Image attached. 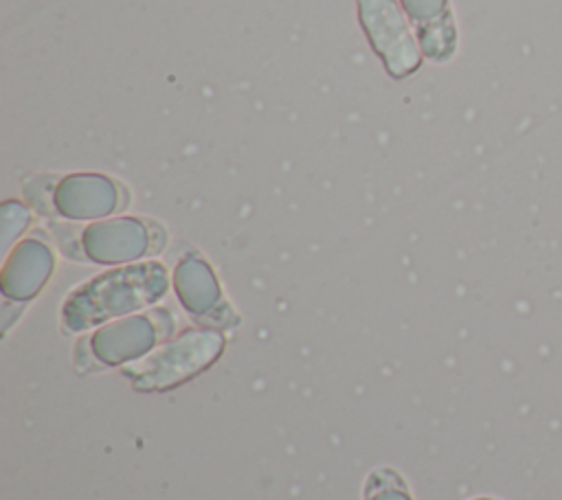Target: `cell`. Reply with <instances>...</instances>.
I'll return each mask as SVG.
<instances>
[{
	"mask_svg": "<svg viewBox=\"0 0 562 500\" xmlns=\"http://www.w3.org/2000/svg\"><path fill=\"white\" fill-rule=\"evenodd\" d=\"M173 287L182 307L200 318L228 322L231 309L222 303V292L211 265L200 257H184L173 270Z\"/></svg>",
	"mask_w": 562,
	"mask_h": 500,
	"instance_id": "cell-7",
	"label": "cell"
},
{
	"mask_svg": "<svg viewBox=\"0 0 562 500\" xmlns=\"http://www.w3.org/2000/svg\"><path fill=\"white\" fill-rule=\"evenodd\" d=\"M81 243L88 259L97 263H130L149 250V230L136 217H114L90 224Z\"/></svg>",
	"mask_w": 562,
	"mask_h": 500,
	"instance_id": "cell-4",
	"label": "cell"
},
{
	"mask_svg": "<svg viewBox=\"0 0 562 500\" xmlns=\"http://www.w3.org/2000/svg\"><path fill=\"white\" fill-rule=\"evenodd\" d=\"M156 340L158 327L149 316H127L97 329L90 338V351L101 364L116 366L143 357Z\"/></svg>",
	"mask_w": 562,
	"mask_h": 500,
	"instance_id": "cell-6",
	"label": "cell"
},
{
	"mask_svg": "<svg viewBox=\"0 0 562 500\" xmlns=\"http://www.w3.org/2000/svg\"><path fill=\"white\" fill-rule=\"evenodd\" d=\"M53 204L68 219L108 217L119 206V186L101 173H72L55 186Z\"/></svg>",
	"mask_w": 562,
	"mask_h": 500,
	"instance_id": "cell-5",
	"label": "cell"
},
{
	"mask_svg": "<svg viewBox=\"0 0 562 500\" xmlns=\"http://www.w3.org/2000/svg\"><path fill=\"white\" fill-rule=\"evenodd\" d=\"M169 276L158 261L134 263L94 276L77 287L61 307L64 325L70 331H83L143 309L165 296Z\"/></svg>",
	"mask_w": 562,
	"mask_h": 500,
	"instance_id": "cell-1",
	"label": "cell"
},
{
	"mask_svg": "<svg viewBox=\"0 0 562 500\" xmlns=\"http://www.w3.org/2000/svg\"><path fill=\"white\" fill-rule=\"evenodd\" d=\"M224 351V336L215 329H189L162 344L145 362L123 368L138 390H169L206 371Z\"/></svg>",
	"mask_w": 562,
	"mask_h": 500,
	"instance_id": "cell-2",
	"label": "cell"
},
{
	"mask_svg": "<svg viewBox=\"0 0 562 500\" xmlns=\"http://www.w3.org/2000/svg\"><path fill=\"white\" fill-rule=\"evenodd\" d=\"M367 500H411V496L395 471L380 469L367 482Z\"/></svg>",
	"mask_w": 562,
	"mask_h": 500,
	"instance_id": "cell-11",
	"label": "cell"
},
{
	"mask_svg": "<svg viewBox=\"0 0 562 500\" xmlns=\"http://www.w3.org/2000/svg\"><path fill=\"white\" fill-rule=\"evenodd\" d=\"M53 268L50 248L40 239H24L7 254L0 289L11 300H31L44 287Z\"/></svg>",
	"mask_w": 562,
	"mask_h": 500,
	"instance_id": "cell-8",
	"label": "cell"
},
{
	"mask_svg": "<svg viewBox=\"0 0 562 500\" xmlns=\"http://www.w3.org/2000/svg\"><path fill=\"white\" fill-rule=\"evenodd\" d=\"M481 500H487V498H481Z\"/></svg>",
	"mask_w": 562,
	"mask_h": 500,
	"instance_id": "cell-12",
	"label": "cell"
},
{
	"mask_svg": "<svg viewBox=\"0 0 562 500\" xmlns=\"http://www.w3.org/2000/svg\"><path fill=\"white\" fill-rule=\"evenodd\" d=\"M408 20L417 26L419 48L426 57L443 61L457 46V31L448 0H400Z\"/></svg>",
	"mask_w": 562,
	"mask_h": 500,
	"instance_id": "cell-9",
	"label": "cell"
},
{
	"mask_svg": "<svg viewBox=\"0 0 562 500\" xmlns=\"http://www.w3.org/2000/svg\"><path fill=\"white\" fill-rule=\"evenodd\" d=\"M358 15L373 50L380 55L391 77L404 79L419 68L424 53L395 0H358Z\"/></svg>",
	"mask_w": 562,
	"mask_h": 500,
	"instance_id": "cell-3",
	"label": "cell"
},
{
	"mask_svg": "<svg viewBox=\"0 0 562 500\" xmlns=\"http://www.w3.org/2000/svg\"><path fill=\"white\" fill-rule=\"evenodd\" d=\"M31 221L29 208L18 200H7L0 208V248L7 252L11 243L26 230Z\"/></svg>",
	"mask_w": 562,
	"mask_h": 500,
	"instance_id": "cell-10",
	"label": "cell"
}]
</instances>
